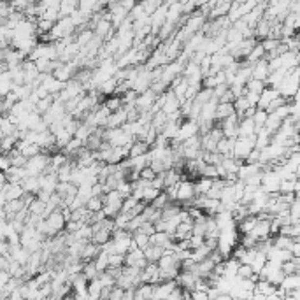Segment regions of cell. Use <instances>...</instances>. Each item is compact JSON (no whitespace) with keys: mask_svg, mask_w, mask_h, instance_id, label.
Masks as SVG:
<instances>
[{"mask_svg":"<svg viewBox=\"0 0 300 300\" xmlns=\"http://www.w3.org/2000/svg\"><path fill=\"white\" fill-rule=\"evenodd\" d=\"M299 90H300V65H297L295 69H292V71L286 74V77H284L283 83H281V86H279V92H281V95L286 97V99L292 102Z\"/></svg>","mask_w":300,"mask_h":300,"instance_id":"1","label":"cell"},{"mask_svg":"<svg viewBox=\"0 0 300 300\" xmlns=\"http://www.w3.org/2000/svg\"><path fill=\"white\" fill-rule=\"evenodd\" d=\"M50 162H51V154L46 153V151H42V153L35 154V156H30L25 165L26 172H28V175H42L48 171Z\"/></svg>","mask_w":300,"mask_h":300,"instance_id":"2","label":"cell"},{"mask_svg":"<svg viewBox=\"0 0 300 300\" xmlns=\"http://www.w3.org/2000/svg\"><path fill=\"white\" fill-rule=\"evenodd\" d=\"M254 148H256V133L248 135V137H237L235 139V146H233V156L246 162V158Z\"/></svg>","mask_w":300,"mask_h":300,"instance_id":"3","label":"cell"},{"mask_svg":"<svg viewBox=\"0 0 300 300\" xmlns=\"http://www.w3.org/2000/svg\"><path fill=\"white\" fill-rule=\"evenodd\" d=\"M197 133H200L199 121L188 120V118H184L183 123H181V126H179V132H177V137L172 139L171 142H184L186 139L193 137V135H197Z\"/></svg>","mask_w":300,"mask_h":300,"instance_id":"4","label":"cell"},{"mask_svg":"<svg viewBox=\"0 0 300 300\" xmlns=\"http://www.w3.org/2000/svg\"><path fill=\"white\" fill-rule=\"evenodd\" d=\"M271 221H272V218H258V223L254 225V228L251 230L250 233L256 239V241H263V239L272 237Z\"/></svg>","mask_w":300,"mask_h":300,"instance_id":"5","label":"cell"},{"mask_svg":"<svg viewBox=\"0 0 300 300\" xmlns=\"http://www.w3.org/2000/svg\"><path fill=\"white\" fill-rule=\"evenodd\" d=\"M125 265L141 267V269H144V267L148 265V258H146V254H144V250H141V248L130 250L128 253L125 254Z\"/></svg>","mask_w":300,"mask_h":300,"instance_id":"6","label":"cell"},{"mask_svg":"<svg viewBox=\"0 0 300 300\" xmlns=\"http://www.w3.org/2000/svg\"><path fill=\"white\" fill-rule=\"evenodd\" d=\"M142 283H160V265L156 262H148V265L142 269Z\"/></svg>","mask_w":300,"mask_h":300,"instance_id":"7","label":"cell"},{"mask_svg":"<svg viewBox=\"0 0 300 300\" xmlns=\"http://www.w3.org/2000/svg\"><path fill=\"white\" fill-rule=\"evenodd\" d=\"M281 95V92L277 90V88H274V86H269L267 84V88L263 90L262 93H260V102H258V107H262V109H267L269 107V104H271L272 100L274 99H277V97Z\"/></svg>","mask_w":300,"mask_h":300,"instance_id":"8","label":"cell"},{"mask_svg":"<svg viewBox=\"0 0 300 300\" xmlns=\"http://www.w3.org/2000/svg\"><path fill=\"white\" fill-rule=\"evenodd\" d=\"M269 74H271V67H269V60L267 58L258 60L256 63H253V77L254 79L267 81Z\"/></svg>","mask_w":300,"mask_h":300,"instance_id":"9","label":"cell"},{"mask_svg":"<svg viewBox=\"0 0 300 300\" xmlns=\"http://www.w3.org/2000/svg\"><path fill=\"white\" fill-rule=\"evenodd\" d=\"M239 137H248V135H254L256 133V123L253 118H241L239 121Z\"/></svg>","mask_w":300,"mask_h":300,"instance_id":"10","label":"cell"},{"mask_svg":"<svg viewBox=\"0 0 300 300\" xmlns=\"http://www.w3.org/2000/svg\"><path fill=\"white\" fill-rule=\"evenodd\" d=\"M23 188H25L26 193H33V195H37L41 192V177L39 175H28L23 179Z\"/></svg>","mask_w":300,"mask_h":300,"instance_id":"11","label":"cell"},{"mask_svg":"<svg viewBox=\"0 0 300 300\" xmlns=\"http://www.w3.org/2000/svg\"><path fill=\"white\" fill-rule=\"evenodd\" d=\"M235 113V107H233V102H220L218 104V111H216V121H223L228 116Z\"/></svg>","mask_w":300,"mask_h":300,"instance_id":"12","label":"cell"},{"mask_svg":"<svg viewBox=\"0 0 300 300\" xmlns=\"http://www.w3.org/2000/svg\"><path fill=\"white\" fill-rule=\"evenodd\" d=\"M214 179L213 177H205V175H200L199 179H195V190L197 195H207L211 186H213Z\"/></svg>","mask_w":300,"mask_h":300,"instance_id":"13","label":"cell"},{"mask_svg":"<svg viewBox=\"0 0 300 300\" xmlns=\"http://www.w3.org/2000/svg\"><path fill=\"white\" fill-rule=\"evenodd\" d=\"M144 254H146L148 262H156L162 258L163 254H165V248L162 246H156V244H150V246L144 250Z\"/></svg>","mask_w":300,"mask_h":300,"instance_id":"14","label":"cell"},{"mask_svg":"<svg viewBox=\"0 0 300 300\" xmlns=\"http://www.w3.org/2000/svg\"><path fill=\"white\" fill-rule=\"evenodd\" d=\"M150 150H151V146L148 144L146 141L137 139V141L130 146V156H128V158H132V156H139V154H144V153H150Z\"/></svg>","mask_w":300,"mask_h":300,"instance_id":"15","label":"cell"},{"mask_svg":"<svg viewBox=\"0 0 300 300\" xmlns=\"http://www.w3.org/2000/svg\"><path fill=\"white\" fill-rule=\"evenodd\" d=\"M233 146H235V139L223 137L218 142V151L225 156H233Z\"/></svg>","mask_w":300,"mask_h":300,"instance_id":"16","label":"cell"},{"mask_svg":"<svg viewBox=\"0 0 300 300\" xmlns=\"http://www.w3.org/2000/svg\"><path fill=\"white\" fill-rule=\"evenodd\" d=\"M213 248L207 246V244H202V246L195 248V250H192V258L195 260V262H202L204 258H207V256H211V253H213Z\"/></svg>","mask_w":300,"mask_h":300,"instance_id":"17","label":"cell"},{"mask_svg":"<svg viewBox=\"0 0 300 300\" xmlns=\"http://www.w3.org/2000/svg\"><path fill=\"white\" fill-rule=\"evenodd\" d=\"M88 292H90V299H102V292H104V284L99 277L90 281L88 284Z\"/></svg>","mask_w":300,"mask_h":300,"instance_id":"18","label":"cell"},{"mask_svg":"<svg viewBox=\"0 0 300 300\" xmlns=\"http://www.w3.org/2000/svg\"><path fill=\"white\" fill-rule=\"evenodd\" d=\"M267 58V50L263 48V44L260 42V44H256V46L253 48V51H251L250 54H248V62L250 63H256L258 60H263Z\"/></svg>","mask_w":300,"mask_h":300,"instance_id":"19","label":"cell"},{"mask_svg":"<svg viewBox=\"0 0 300 300\" xmlns=\"http://www.w3.org/2000/svg\"><path fill=\"white\" fill-rule=\"evenodd\" d=\"M233 107H235V113H237L239 116L244 118V114H246V111L251 107V104L248 102L246 95H241V97H237V99L233 100Z\"/></svg>","mask_w":300,"mask_h":300,"instance_id":"20","label":"cell"},{"mask_svg":"<svg viewBox=\"0 0 300 300\" xmlns=\"http://www.w3.org/2000/svg\"><path fill=\"white\" fill-rule=\"evenodd\" d=\"M86 207L90 213H97V211H102L104 209V197L102 195H93L88 199Z\"/></svg>","mask_w":300,"mask_h":300,"instance_id":"21","label":"cell"},{"mask_svg":"<svg viewBox=\"0 0 300 300\" xmlns=\"http://www.w3.org/2000/svg\"><path fill=\"white\" fill-rule=\"evenodd\" d=\"M132 233H133V242H135L141 250H146V248L151 244V235H148V233L141 232V230H135V232H132Z\"/></svg>","mask_w":300,"mask_h":300,"instance_id":"22","label":"cell"},{"mask_svg":"<svg viewBox=\"0 0 300 300\" xmlns=\"http://www.w3.org/2000/svg\"><path fill=\"white\" fill-rule=\"evenodd\" d=\"M48 202H44L42 199H39V197H35V199L32 200V204L28 205V211L30 214H37V216H42L44 214V209H46Z\"/></svg>","mask_w":300,"mask_h":300,"instance_id":"23","label":"cell"},{"mask_svg":"<svg viewBox=\"0 0 300 300\" xmlns=\"http://www.w3.org/2000/svg\"><path fill=\"white\" fill-rule=\"evenodd\" d=\"M267 118H269V111L262 107H256V111H254V114H253V120H254V123H256V130L265 126Z\"/></svg>","mask_w":300,"mask_h":300,"instance_id":"24","label":"cell"},{"mask_svg":"<svg viewBox=\"0 0 300 300\" xmlns=\"http://www.w3.org/2000/svg\"><path fill=\"white\" fill-rule=\"evenodd\" d=\"M83 272L86 274V277L90 281L92 279H95V277H99L100 275V271L97 269V265H95V260H90V262H84V269H83Z\"/></svg>","mask_w":300,"mask_h":300,"instance_id":"25","label":"cell"},{"mask_svg":"<svg viewBox=\"0 0 300 300\" xmlns=\"http://www.w3.org/2000/svg\"><path fill=\"white\" fill-rule=\"evenodd\" d=\"M267 262H269V258H267V254H265V253H262V251H258V254H256V258L253 260L251 267H253V271L256 272V274H260L263 267L267 265Z\"/></svg>","mask_w":300,"mask_h":300,"instance_id":"26","label":"cell"},{"mask_svg":"<svg viewBox=\"0 0 300 300\" xmlns=\"http://www.w3.org/2000/svg\"><path fill=\"white\" fill-rule=\"evenodd\" d=\"M53 104H54V95H48L46 99L39 100L37 104H35V111H37V113H41V114H44Z\"/></svg>","mask_w":300,"mask_h":300,"instance_id":"27","label":"cell"},{"mask_svg":"<svg viewBox=\"0 0 300 300\" xmlns=\"http://www.w3.org/2000/svg\"><path fill=\"white\" fill-rule=\"evenodd\" d=\"M246 88H248V90H251V92L262 93L263 90H265V88H267V81H262V79H254V77H251V79L248 81Z\"/></svg>","mask_w":300,"mask_h":300,"instance_id":"28","label":"cell"},{"mask_svg":"<svg viewBox=\"0 0 300 300\" xmlns=\"http://www.w3.org/2000/svg\"><path fill=\"white\" fill-rule=\"evenodd\" d=\"M162 192L163 190H158V188H154V186H148L146 190H144V197H142V200H144L146 204H151V202H153V200L156 199Z\"/></svg>","mask_w":300,"mask_h":300,"instance_id":"29","label":"cell"},{"mask_svg":"<svg viewBox=\"0 0 300 300\" xmlns=\"http://www.w3.org/2000/svg\"><path fill=\"white\" fill-rule=\"evenodd\" d=\"M32 0H11V5H13L14 11H20V13H25L26 9L30 7Z\"/></svg>","mask_w":300,"mask_h":300,"instance_id":"30","label":"cell"},{"mask_svg":"<svg viewBox=\"0 0 300 300\" xmlns=\"http://www.w3.org/2000/svg\"><path fill=\"white\" fill-rule=\"evenodd\" d=\"M169 202H171V200H169V197H167L165 190H163V192L160 193V195L156 197V199H154L153 202H151V204H153L154 207H158V209H163V207H165L167 204H169Z\"/></svg>","mask_w":300,"mask_h":300,"instance_id":"31","label":"cell"},{"mask_svg":"<svg viewBox=\"0 0 300 300\" xmlns=\"http://www.w3.org/2000/svg\"><path fill=\"white\" fill-rule=\"evenodd\" d=\"M139 202H141V200L135 199V197H133V195L126 197L125 202H123V213H130V211H132V209L135 207V205H137Z\"/></svg>","mask_w":300,"mask_h":300,"instance_id":"32","label":"cell"},{"mask_svg":"<svg viewBox=\"0 0 300 300\" xmlns=\"http://www.w3.org/2000/svg\"><path fill=\"white\" fill-rule=\"evenodd\" d=\"M299 269L300 267L297 265V262L295 260H286V262L283 263V271H284V274H295V272H299Z\"/></svg>","mask_w":300,"mask_h":300,"instance_id":"33","label":"cell"},{"mask_svg":"<svg viewBox=\"0 0 300 300\" xmlns=\"http://www.w3.org/2000/svg\"><path fill=\"white\" fill-rule=\"evenodd\" d=\"M246 99H248V102H250L251 105H254V107H258V102H260V93H256V92H251V90H248V92H246Z\"/></svg>","mask_w":300,"mask_h":300,"instance_id":"34","label":"cell"}]
</instances>
